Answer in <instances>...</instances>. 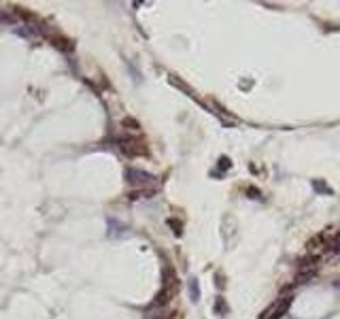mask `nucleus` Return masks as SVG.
<instances>
[{
    "label": "nucleus",
    "instance_id": "nucleus-1",
    "mask_svg": "<svg viewBox=\"0 0 340 319\" xmlns=\"http://www.w3.org/2000/svg\"><path fill=\"white\" fill-rule=\"evenodd\" d=\"M119 149L126 153L128 158H138V156H149V147L143 138L138 136H121L119 138Z\"/></svg>",
    "mask_w": 340,
    "mask_h": 319
},
{
    "label": "nucleus",
    "instance_id": "nucleus-2",
    "mask_svg": "<svg viewBox=\"0 0 340 319\" xmlns=\"http://www.w3.org/2000/svg\"><path fill=\"white\" fill-rule=\"evenodd\" d=\"M126 181L140 189V187H145V185H149V183L156 181V177H153L151 172L140 170V168H128L126 170Z\"/></svg>",
    "mask_w": 340,
    "mask_h": 319
},
{
    "label": "nucleus",
    "instance_id": "nucleus-3",
    "mask_svg": "<svg viewBox=\"0 0 340 319\" xmlns=\"http://www.w3.org/2000/svg\"><path fill=\"white\" fill-rule=\"evenodd\" d=\"M175 292H177V283H172V285H164L162 290L157 292V296L156 300H153V304L151 306H157V309H162V306H166L172 300V296H175Z\"/></svg>",
    "mask_w": 340,
    "mask_h": 319
},
{
    "label": "nucleus",
    "instance_id": "nucleus-4",
    "mask_svg": "<svg viewBox=\"0 0 340 319\" xmlns=\"http://www.w3.org/2000/svg\"><path fill=\"white\" fill-rule=\"evenodd\" d=\"M49 41H51V45H53V47H57V49H62V51H73L75 49V43L73 41H68V38H64V36H47Z\"/></svg>",
    "mask_w": 340,
    "mask_h": 319
},
{
    "label": "nucleus",
    "instance_id": "nucleus-5",
    "mask_svg": "<svg viewBox=\"0 0 340 319\" xmlns=\"http://www.w3.org/2000/svg\"><path fill=\"white\" fill-rule=\"evenodd\" d=\"M213 311H215V315H228V304H226V298L223 296H217L215 298V306H213Z\"/></svg>",
    "mask_w": 340,
    "mask_h": 319
},
{
    "label": "nucleus",
    "instance_id": "nucleus-6",
    "mask_svg": "<svg viewBox=\"0 0 340 319\" xmlns=\"http://www.w3.org/2000/svg\"><path fill=\"white\" fill-rule=\"evenodd\" d=\"M153 194H156V189H145V187H140V189H134L128 194V198L130 200H138V198H151Z\"/></svg>",
    "mask_w": 340,
    "mask_h": 319
},
{
    "label": "nucleus",
    "instance_id": "nucleus-7",
    "mask_svg": "<svg viewBox=\"0 0 340 319\" xmlns=\"http://www.w3.org/2000/svg\"><path fill=\"white\" fill-rule=\"evenodd\" d=\"M189 298H191V302L200 300V285H198V279H194V277L189 279Z\"/></svg>",
    "mask_w": 340,
    "mask_h": 319
},
{
    "label": "nucleus",
    "instance_id": "nucleus-8",
    "mask_svg": "<svg viewBox=\"0 0 340 319\" xmlns=\"http://www.w3.org/2000/svg\"><path fill=\"white\" fill-rule=\"evenodd\" d=\"M313 187H315V191H319V194H323V196L332 194V187L323 181V179H315V181H313Z\"/></svg>",
    "mask_w": 340,
    "mask_h": 319
},
{
    "label": "nucleus",
    "instance_id": "nucleus-9",
    "mask_svg": "<svg viewBox=\"0 0 340 319\" xmlns=\"http://www.w3.org/2000/svg\"><path fill=\"white\" fill-rule=\"evenodd\" d=\"M121 126L128 128V130H132V132L140 130V121L134 119V117H124V119H121Z\"/></svg>",
    "mask_w": 340,
    "mask_h": 319
},
{
    "label": "nucleus",
    "instance_id": "nucleus-10",
    "mask_svg": "<svg viewBox=\"0 0 340 319\" xmlns=\"http://www.w3.org/2000/svg\"><path fill=\"white\" fill-rule=\"evenodd\" d=\"M217 166H219V172H217V175H221V172H226L228 168H232V162H230V158L221 156V158H219V162H217Z\"/></svg>",
    "mask_w": 340,
    "mask_h": 319
},
{
    "label": "nucleus",
    "instance_id": "nucleus-11",
    "mask_svg": "<svg viewBox=\"0 0 340 319\" xmlns=\"http://www.w3.org/2000/svg\"><path fill=\"white\" fill-rule=\"evenodd\" d=\"M168 226L172 228V232H175L177 236L183 234V226H181V221H179V219H168Z\"/></svg>",
    "mask_w": 340,
    "mask_h": 319
},
{
    "label": "nucleus",
    "instance_id": "nucleus-12",
    "mask_svg": "<svg viewBox=\"0 0 340 319\" xmlns=\"http://www.w3.org/2000/svg\"><path fill=\"white\" fill-rule=\"evenodd\" d=\"M247 196H249V198H260L262 194H260V189H255V187H249V189H247Z\"/></svg>",
    "mask_w": 340,
    "mask_h": 319
}]
</instances>
